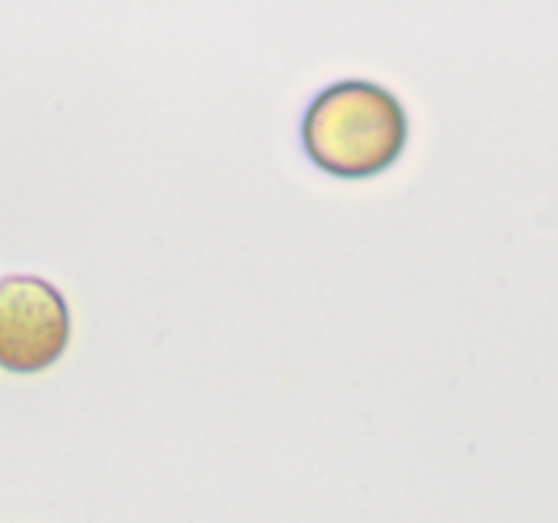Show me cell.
Wrapping results in <instances>:
<instances>
[{
	"label": "cell",
	"instance_id": "1",
	"mask_svg": "<svg viewBox=\"0 0 558 523\" xmlns=\"http://www.w3.org/2000/svg\"><path fill=\"white\" fill-rule=\"evenodd\" d=\"M305 156L330 178L368 180L403 156L409 118L387 87L343 80L314 96L300 129Z\"/></svg>",
	"mask_w": 558,
	"mask_h": 523
},
{
	"label": "cell",
	"instance_id": "2",
	"mask_svg": "<svg viewBox=\"0 0 558 523\" xmlns=\"http://www.w3.org/2000/svg\"><path fill=\"white\" fill-rule=\"evenodd\" d=\"M71 338L69 303L38 276L0 278V368L38 374L63 357Z\"/></svg>",
	"mask_w": 558,
	"mask_h": 523
}]
</instances>
